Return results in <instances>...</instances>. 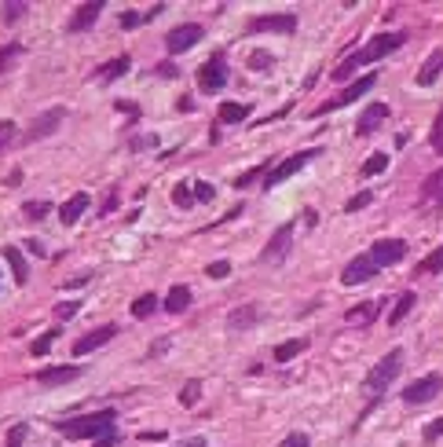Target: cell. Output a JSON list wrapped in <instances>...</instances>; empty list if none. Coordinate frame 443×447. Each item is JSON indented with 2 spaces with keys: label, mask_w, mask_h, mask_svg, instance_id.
I'll list each match as a JSON object with an SVG mask.
<instances>
[{
  "label": "cell",
  "mask_w": 443,
  "mask_h": 447,
  "mask_svg": "<svg viewBox=\"0 0 443 447\" xmlns=\"http://www.w3.org/2000/svg\"><path fill=\"white\" fill-rule=\"evenodd\" d=\"M205 275H209V279H227V275H231V264H227V261H217V264L205 268Z\"/></svg>",
  "instance_id": "obj_44"
},
{
  "label": "cell",
  "mask_w": 443,
  "mask_h": 447,
  "mask_svg": "<svg viewBox=\"0 0 443 447\" xmlns=\"http://www.w3.org/2000/svg\"><path fill=\"white\" fill-rule=\"evenodd\" d=\"M370 257H374L377 268H392V264H399L407 257V242L403 239H377L370 246Z\"/></svg>",
  "instance_id": "obj_9"
},
{
  "label": "cell",
  "mask_w": 443,
  "mask_h": 447,
  "mask_svg": "<svg viewBox=\"0 0 443 447\" xmlns=\"http://www.w3.org/2000/svg\"><path fill=\"white\" fill-rule=\"evenodd\" d=\"M246 67H249V70H271V55H267V52H249Z\"/></svg>",
  "instance_id": "obj_39"
},
{
  "label": "cell",
  "mask_w": 443,
  "mask_h": 447,
  "mask_svg": "<svg viewBox=\"0 0 443 447\" xmlns=\"http://www.w3.org/2000/svg\"><path fill=\"white\" fill-rule=\"evenodd\" d=\"M432 271H443V246H439V249H432L429 257L418 264V275H432Z\"/></svg>",
  "instance_id": "obj_32"
},
{
  "label": "cell",
  "mask_w": 443,
  "mask_h": 447,
  "mask_svg": "<svg viewBox=\"0 0 443 447\" xmlns=\"http://www.w3.org/2000/svg\"><path fill=\"white\" fill-rule=\"evenodd\" d=\"M213 198H217V187L205 183V180H198L195 183V202H213Z\"/></svg>",
  "instance_id": "obj_41"
},
{
  "label": "cell",
  "mask_w": 443,
  "mask_h": 447,
  "mask_svg": "<svg viewBox=\"0 0 443 447\" xmlns=\"http://www.w3.org/2000/svg\"><path fill=\"white\" fill-rule=\"evenodd\" d=\"M77 378H81V367H48V370L37 374L40 385H70Z\"/></svg>",
  "instance_id": "obj_21"
},
{
  "label": "cell",
  "mask_w": 443,
  "mask_h": 447,
  "mask_svg": "<svg viewBox=\"0 0 443 447\" xmlns=\"http://www.w3.org/2000/svg\"><path fill=\"white\" fill-rule=\"evenodd\" d=\"M432 151L436 154H443V114L436 118V125H432Z\"/></svg>",
  "instance_id": "obj_45"
},
{
  "label": "cell",
  "mask_w": 443,
  "mask_h": 447,
  "mask_svg": "<svg viewBox=\"0 0 443 447\" xmlns=\"http://www.w3.org/2000/svg\"><path fill=\"white\" fill-rule=\"evenodd\" d=\"M15 147V121H0V154Z\"/></svg>",
  "instance_id": "obj_38"
},
{
  "label": "cell",
  "mask_w": 443,
  "mask_h": 447,
  "mask_svg": "<svg viewBox=\"0 0 443 447\" xmlns=\"http://www.w3.org/2000/svg\"><path fill=\"white\" fill-rule=\"evenodd\" d=\"M407 40V33H377V37H370V45L367 48H359L352 55V62L355 67H367V62H377V59H385L389 52H396L399 45Z\"/></svg>",
  "instance_id": "obj_3"
},
{
  "label": "cell",
  "mask_w": 443,
  "mask_h": 447,
  "mask_svg": "<svg viewBox=\"0 0 443 447\" xmlns=\"http://www.w3.org/2000/svg\"><path fill=\"white\" fill-rule=\"evenodd\" d=\"M103 15V0H84V4H77L74 8V15H70V33H84V30H92L96 26V18Z\"/></svg>",
  "instance_id": "obj_14"
},
{
  "label": "cell",
  "mask_w": 443,
  "mask_h": 447,
  "mask_svg": "<svg viewBox=\"0 0 443 447\" xmlns=\"http://www.w3.org/2000/svg\"><path fill=\"white\" fill-rule=\"evenodd\" d=\"M399 367H403V352H399V349H392L385 359H381V363H377L370 374H367V381H363V389L370 392V396H381L389 385H392V381L399 378Z\"/></svg>",
  "instance_id": "obj_2"
},
{
  "label": "cell",
  "mask_w": 443,
  "mask_h": 447,
  "mask_svg": "<svg viewBox=\"0 0 443 447\" xmlns=\"http://www.w3.org/2000/svg\"><path fill=\"white\" fill-rule=\"evenodd\" d=\"M220 89H227V59H224V52H213L209 62H202V70H198V92L213 96Z\"/></svg>",
  "instance_id": "obj_4"
},
{
  "label": "cell",
  "mask_w": 443,
  "mask_h": 447,
  "mask_svg": "<svg viewBox=\"0 0 443 447\" xmlns=\"http://www.w3.org/2000/svg\"><path fill=\"white\" fill-rule=\"evenodd\" d=\"M88 205H92V198L84 195V191H77V195H74L70 202H62V209H59V220H62V224H77V220H81V213L88 209Z\"/></svg>",
  "instance_id": "obj_22"
},
{
  "label": "cell",
  "mask_w": 443,
  "mask_h": 447,
  "mask_svg": "<svg viewBox=\"0 0 443 447\" xmlns=\"http://www.w3.org/2000/svg\"><path fill=\"white\" fill-rule=\"evenodd\" d=\"M202 37H205V26L183 23V26H176V30L165 33V48H168V55H180V52H187V48H195Z\"/></svg>",
  "instance_id": "obj_6"
},
{
  "label": "cell",
  "mask_w": 443,
  "mask_h": 447,
  "mask_svg": "<svg viewBox=\"0 0 443 447\" xmlns=\"http://www.w3.org/2000/svg\"><path fill=\"white\" fill-rule=\"evenodd\" d=\"M173 202H176L180 209H191V205H195V187H187V183H180V187L173 191Z\"/></svg>",
  "instance_id": "obj_36"
},
{
  "label": "cell",
  "mask_w": 443,
  "mask_h": 447,
  "mask_svg": "<svg viewBox=\"0 0 443 447\" xmlns=\"http://www.w3.org/2000/svg\"><path fill=\"white\" fill-rule=\"evenodd\" d=\"M304 349H308V337H293V341H282V345L275 349V363H289V359H297Z\"/></svg>",
  "instance_id": "obj_27"
},
{
  "label": "cell",
  "mask_w": 443,
  "mask_h": 447,
  "mask_svg": "<svg viewBox=\"0 0 443 447\" xmlns=\"http://www.w3.org/2000/svg\"><path fill=\"white\" fill-rule=\"evenodd\" d=\"M421 209H432V213H443V169L432 173L425 183H421V198H418Z\"/></svg>",
  "instance_id": "obj_17"
},
{
  "label": "cell",
  "mask_w": 443,
  "mask_h": 447,
  "mask_svg": "<svg viewBox=\"0 0 443 447\" xmlns=\"http://www.w3.org/2000/svg\"><path fill=\"white\" fill-rule=\"evenodd\" d=\"M139 23H146V15H139V11H121V30H139Z\"/></svg>",
  "instance_id": "obj_42"
},
{
  "label": "cell",
  "mask_w": 443,
  "mask_h": 447,
  "mask_svg": "<svg viewBox=\"0 0 443 447\" xmlns=\"http://www.w3.org/2000/svg\"><path fill=\"white\" fill-rule=\"evenodd\" d=\"M260 173H267V165H260V169H253V173H246V176H238V180H235V187H249V183H253V180H257Z\"/></svg>",
  "instance_id": "obj_50"
},
{
  "label": "cell",
  "mask_w": 443,
  "mask_h": 447,
  "mask_svg": "<svg viewBox=\"0 0 443 447\" xmlns=\"http://www.w3.org/2000/svg\"><path fill=\"white\" fill-rule=\"evenodd\" d=\"M18 55H23V45H18V40H11V45H4V48H0V74H4V70H11V62H15Z\"/></svg>",
  "instance_id": "obj_34"
},
{
  "label": "cell",
  "mask_w": 443,
  "mask_h": 447,
  "mask_svg": "<svg viewBox=\"0 0 443 447\" xmlns=\"http://www.w3.org/2000/svg\"><path fill=\"white\" fill-rule=\"evenodd\" d=\"M436 440H443V418L425 425V443H436Z\"/></svg>",
  "instance_id": "obj_43"
},
{
  "label": "cell",
  "mask_w": 443,
  "mask_h": 447,
  "mask_svg": "<svg viewBox=\"0 0 443 447\" xmlns=\"http://www.w3.org/2000/svg\"><path fill=\"white\" fill-rule=\"evenodd\" d=\"M139 440H146V443H151V440H165V433H139Z\"/></svg>",
  "instance_id": "obj_57"
},
{
  "label": "cell",
  "mask_w": 443,
  "mask_h": 447,
  "mask_svg": "<svg viewBox=\"0 0 443 447\" xmlns=\"http://www.w3.org/2000/svg\"><path fill=\"white\" fill-rule=\"evenodd\" d=\"M114 421H117V411L107 407L96 414H77V418L59 421V433L67 440H103V436H114Z\"/></svg>",
  "instance_id": "obj_1"
},
{
  "label": "cell",
  "mask_w": 443,
  "mask_h": 447,
  "mask_svg": "<svg viewBox=\"0 0 443 447\" xmlns=\"http://www.w3.org/2000/svg\"><path fill=\"white\" fill-rule=\"evenodd\" d=\"M217 114H220V125H238L249 114V103H224Z\"/></svg>",
  "instance_id": "obj_28"
},
{
  "label": "cell",
  "mask_w": 443,
  "mask_h": 447,
  "mask_svg": "<svg viewBox=\"0 0 443 447\" xmlns=\"http://www.w3.org/2000/svg\"><path fill=\"white\" fill-rule=\"evenodd\" d=\"M202 400V378H187V385L180 389V407H198Z\"/></svg>",
  "instance_id": "obj_29"
},
{
  "label": "cell",
  "mask_w": 443,
  "mask_h": 447,
  "mask_svg": "<svg viewBox=\"0 0 443 447\" xmlns=\"http://www.w3.org/2000/svg\"><path fill=\"white\" fill-rule=\"evenodd\" d=\"M4 261H8V268H11V275H15V283L23 286V283L30 279V264H26V257H23V249H18V246H4Z\"/></svg>",
  "instance_id": "obj_23"
},
{
  "label": "cell",
  "mask_w": 443,
  "mask_h": 447,
  "mask_svg": "<svg viewBox=\"0 0 443 447\" xmlns=\"http://www.w3.org/2000/svg\"><path fill=\"white\" fill-rule=\"evenodd\" d=\"M374 84H377V74H367V77H355V84H348V89L345 92H337L330 103H323L319 106V111H315V118H326L330 111H341V106H348V103H355V99H359V96H367L370 89H374Z\"/></svg>",
  "instance_id": "obj_5"
},
{
  "label": "cell",
  "mask_w": 443,
  "mask_h": 447,
  "mask_svg": "<svg viewBox=\"0 0 443 447\" xmlns=\"http://www.w3.org/2000/svg\"><path fill=\"white\" fill-rule=\"evenodd\" d=\"M308 443H311V440H308L304 433H289V436H286L279 447H308Z\"/></svg>",
  "instance_id": "obj_48"
},
{
  "label": "cell",
  "mask_w": 443,
  "mask_h": 447,
  "mask_svg": "<svg viewBox=\"0 0 443 447\" xmlns=\"http://www.w3.org/2000/svg\"><path fill=\"white\" fill-rule=\"evenodd\" d=\"M173 447H205V436H187V440L173 443Z\"/></svg>",
  "instance_id": "obj_53"
},
{
  "label": "cell",
  "mask_w": 443,
  "mask_h": 447,
  "mask_svg": "<svg viewBox=\"0 0 443 447\" xmlns=\"http://www.w3.org/2000/svg\"><path fill=\"white\" fill-rule=\"evenodd\" d=\"M55 337H59V327H48V330H45V334H40L37 341L30 345V352H33V356H45V352L52 349V341H55Z\"/></svg>",
  "instance_id": "obj_33"
},
{
  "label": "cell",
  "mask_w": 443,
  "mask_h": 447,
  "mask_svg": "<svg viewBox=\"0 0 443 447\" xmlns=\"http://www.w3.org/2000/svg\"><path fill=\"white\" fill-rule=\"evenodd\" d=\"M117 114H125V118H129V121H136V118H139V106H136V103H129V99H125V103H117Z\"/></svg>",
  "instance_id": "obj_49"
},
{
  "label": "cell",
  "mask_w": 443,
  "mask_h": 447,
  "mask_svg": "<svg viewBox=\"0 0 443 447\" xmlns=\"http://www.w3.org/2000/svg\"><path fill=\"white\" fill-rule=\"evenodd\" d=\"M377 312H381V301H367V305H355V308H348V315H345V319H348L352 327H367Z\"/></svg>",
  "instance_id": "obj_25"
},
{
  "label": "cell",
  "mask_w": 443,
  "mask_h": 447,
  "mask_svg": "<svg viewBox=\"0 0 443 447\" xmlns=\"http://www.w3.org/2000/svg\"><path fill=\"white\" fill-rule=\"evenodd\" d=\"M62 118H67V111H59V106H55V111L37 114L33 125L26 129V136H23V143H40V140H48V136L59 129V125H62Z\"/></svg>",
  "instance_id": "obj_10"
},
{
  "label": "cell",
  "mask_w": 443,
  "mask_h": 447,
  "mask_svg": "<svg viewBox=\"0 0 443 447\" xmlns=\"http://www.w3.org/2000/svg\"><path fill=\"white\" fill-rule=\"evenodd\" d=\"M377 271H381V268L374 264V257H370V253H359L355 261H348V264H345V271H341V283H345V286H359V283H370Z\"/></svg>",
  "instance_id": "obj_11"
},
{
  "label": "cell",
  "mask_w": 443,
  "mask_h": 447,
  "mask_svg": "<svg viewBox=\"0 0 443 447\" xmlns=\"http://www.w3.org/2000/svg\"><path fill=\"white\" fill-rule=\"evenodd\" d=\"M260 305H242L227 315V330H249V327H257L260 323Z\"/></svg>",
  "instance_id": "obj_19"
},
{
  "label": "cell",
  "mask_w": 443,
  "mask_h": 447,
  "mask_svg": "<svg viewBox=\"0 0 443 447\" xmlns=\"http://www.w3.org/2000/svg\"><path fill=\"white\" fill-rule=\"evenodd\" d=\"M154 143H158V136H139V140H132V151H146Z\"/></svg>",
  "instance_id": "obj_52"
},
{
  "label": "cell",
  "mask_w": 443,
  "mask_h": 447,
  "mask_svg": "<svg viewBox=\"0 0 443 447\" xmlns=\"http://www.w3.org/2000/svg\"><path fill=\"white\" fill-rule=\"evenodd\" d=\"M187 308H191V290H187V286H173V290H168V297H165V312L168 315H180Z\"/></svg>",
  "instance_id": "obj_24"
},
{
  "label": "cell",
  "mask_w": 443,
  "mask_h": 447,
  "mask_svg": "<svg viewBox=\"0 0 443 447\" xmlns=\"http://www.w3.org/2000/svg\"><path fill=\"white\" fill-rule=\"evenodd\" d=\"M439 74H443V48H432L429 59L421 62V70H418V84L421 89H429V84H436Z\"/></svg>",
  "instance_id": "obj_20"
},
{
  "label": "cell",
  "mask_w": 443,
  "mask_h": 447,
  "mask_svg": "<svg viewBox=\"0 0 443 447\" xmlns=\"http://www.w3.org/2000/svg\"><path fill=\"white\" fill-rule=\"evenodd\" d=\"M165 349H168V337H161V341L151 349V356H165Z\"/></svg>",
  "instance_id": "obj_55"
},
{
  "label": "cell",
  "mask_w": 443,
  "mask_h": 447,
  "mask_svg": "<svg viewBox=\"0 0 443 447\" xmlns=\"http://www.w3.org/2000/svg\"><path fill=\"white\" fill-rule=\"evenodd\" d=\"M117 205V191H110V195H107V202H103V213H110Z\"/></svg>",
  "instance_id": "obj_54"
},
{
  "label": "cell",
  "mask_w": 443,
  "mask_h": 447,
  "mask_svg": "<svg viewBox=\"0 0 443 447\" xmlns=\"http://www.w3.org/2000/svg\"><path fill=\"white\" fill-rule=\"evenodd\" d=\"M389 114H392V111H389L385 103H370L367 111L359 114V121H355V136H370V132H377V129L385 125Z\"/></svg>",
  "instance_id": "obj_16"
},
{
  "label": "cell",
  "mask_w": 443,
  "mask_h": 447,
  "mask_svg": "<svg viewBox=\"0 0 443 447\" xmlns=\"http://www.w3.org/2000/svg\"><path fill=\"white\" fill-rule=\"evenodd\" d=\"M23 436H26V425H15V429L8 433V443L4 447H23Z\"/></svg>",
  "instance_id": "obj_47"
},
{
  "label": "cell",
  "mask_w": 443,
  "mask_h": 447,
  "mask_svg": "<svg viewBox=\"0 0 443 447\" xmlns=\"http://www.w3.org/2000/svg\"><path fill=\"white\" fill-rule=\"evenodd\" d=\"M114 443H117V436H103V440H96L92 447H114Z\"/></svg>",
  "instance_id": "obj_56"
},
{
  "label": "cell",
  "mask_w": 443,
  "mask_h": 447,
  "mask_svg": "<svg viewBox=\"0 0 443 447\" xmlns=\"http://www.w3.org/2000/svg\"><path fill=\"white\" fill-rule=\"evenodd\" d=\"M389 169V154L385 151H377V154H370L363 165H359V176H381Z\"/></svg>",
  "instance_id": "obj_30"
},
{
  "label": "cell",
  "mask_w": 443,
  "mask_h": 447,
  "mask_svg": "<svg viewBox=\"0 0 443 447\" xmlns=\"http://www.w3.org/2000/svg\"><path fill=\"white\" fill-rule=\"evenodd\" d=\"M129 70H132V59H129V55H117V59H110V62H103V67H96V70H92V81L110 84V81H117L121 74H129Z\"/></svg>",
  "instance_id": "obj_18"
},
{
  "label": "cell",
  "mask_w": 443,
  "mask_h": 447,
  "mask_svg": "<svg viewBox=\"0 0 443 447\" xmlns=\"http://www.w3.org/2000/svg\"><path fill=\"white\" fill-rule=\"evenodd\" d=\"M26 11H30V4H23V0H11V4H4V11H0V15H4V23H18Z\"/></svg>",
  "instance_id": "obj_35"
},
{
  "label": "cell",
  "mask_w": 443,
  "mask_h": 447,
  "mask_svg": "<svg viewBox=\"0 0 443 447\" xmlns=\"http://www.w3.org/2000/svg\"><path fill=\"white\" fill-rule=\"evenodd\" d=\"M315 158H319V151H301V154L286 158V162L275 169V173H267V176H264V187H279L282 180H289L293 173H301V169H304L308 162H315Z\"/></svg>",
  "instance_id": "obj_12"
},
{
  "label": "cell",
  "mask_w": 443,
  "mask_h": 447,
  "mask_svg": "<svg viewBox=\"0 0 443 447\" xmlns=\"http://www.w3.org/2000/svg\"><path fill=\"white\" fill-rule=\"evenodd\" d=\"M410 312H414V290L399 293V301H396V305H392V312H389V327H399Z\"/></svg>",
  "instance_id": "obj_26"
},
{
  "label": "cell",
  "mask_w": 443,
  "mask_h": 447,
  "mask_svg": "<svg viewBox=\"0 0 443 447\" xmlns=\"http://www.w3.org/2000/svg\"><path fill=\"white\" fill-rule=\"evenodd\" d=\"M443 392V374H425V378H418L414 385L403 389V400L410 403V407H421V403H429Z\"/></svg>",
  "instance_id": "obj_7"
},
{
  "label": "cell",
  "mask_w": 443,
  "mask_h": 447,
  "mask_svg": "<svg viewBox=\"0 0 443 447\" xmlns=\"http://www.w3.org/2000/svg\"><path fill=\"white\" fill-rule=\"evenodd\" d=\"M154 74H158V77H180V67H176V62H161Z\"/></svg>",
  "instance_id": "obj_51"
},
{
  "label": "cell",
  "mask_w": 443,
  "mask_h": 447,
  "mask_svg": "<svg viewBox=\"0 0 443 447\" xmlns=\"http://www.w3.org/2000/svg\"><path fill=\"white\" fill-rule=\"evenodd\" d=\"M48 209H52L48 202H26V205H23V213H26L30 220H45V217H48Z\"/></svg>",
  "instance_id": "obj_40"
},
{
  "label": "cell",
  "mask_w": 443,
  "mask_h": 447,
  "mask_svg": "<svg viewBox=\"0 0 443 447\" xmlns=\"http://www.w3.org/2000/svg\"><path fill=\"white\" fill-rule=\"evenodd\" d=\"M246 30L249 33H293L297 30V18L293 15H260V18H253Z\"/></svg>",
  "instance_id": "obj_15"
},
{
  "label": "cell",
  "mask_w": 443,
  "mask_h": 447,
  "mask_svg": "<svg viewBox=\"0 0 443 447\" xmlns=\"http://www.w3.org/2000/svg\"><path fill=\"white\" fill-rule=\"evenodd\" d=\"M289 249H293V224H282L275 235L267 239V246L260 249V261L264 264H282L289 257Z\"/></svg>",
  "instance_id": "obj_8"
},
{
  "label": "cell",
  "mask_w": 443,
  "mask_h": 447,
  "mask_svg": "<svg viewBox=\"0 0 443 447\" xmlns=\"http://www.w3.org/2000/svg\"><path fill=\"white\" fill-rule=\"evenodd\" d=\"M158 312V297L154 293H143V297H136L132 301V315L136 319H146V315H154Z\"/></svg>",
  "instance_id": "obj_31"
},
{
  "label": "cell",
  "mask_w": 443,
  "mask_h": 447,
  "mask_svg": "<svg viewBox=\"0 0 443 447\" xmlns=\"http://www.w3.org/2000/svg\"><path fill=\"white\" fill-rule=\"evenodd\" d=\"M370 202H374L370 191H359V195H352V198L345 202V213H359V209H367Z\"/></svg>",
  "instance_id": "obj_37"
},
{
  "label": "cell",
  "mask_w": 443,
  "mask_h": 447,
  "mask_svg": "<svg viewBox=\"0 0 443 447\" xmlns=\"http://www.w3.org/2000/svg\"><path fill=\"white\" fill-rule=\"evenodd\" d=\"M77 312H81L77 301H62V305L55 308V319H70V315H77Z\"/></svg>",
  "instance_id": "obj_46"
},
{
  "label": "cell",
  "mask_w": 443,
  "mask_h": 447,
  "mask_svg": "<svg viewBox=\"0 0 443 447\" xmlns=\"http://www.w3.org/2000/svg\"><path fill=\"white\" fill-rule=\"evenodd\" d=\"M117 337V323H107V327H99V330H92V334H84V337H77L74 341V356H92L99 345H107V341H114Z\"/></svg>",
  "instance_id": "obj_13"
}]
</instances>
